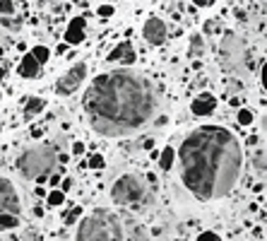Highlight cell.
Here are the masks:
<instances>
[{"label": "cell", "mask_w": 267, "mask_h": 241, "mask_svg": "<svg viewBox=\"0 0 267 241\" xmlns=\"http://www.w3.org/2000/svg\"><path fill=\"white\" fill-rule=\"evenodd\" d=\"M142 36H145V41L152 44V46H161L166 41V24H164V20L149 17L147 22H145V27H142Z\"/></svg>", "instance_id": "9c48e42d"}, {"label": "cell", "mask_w": 267, "mask_h": 241, "mask_svg": "<svg viewBox=\"0 0 267 241\" xmlns=\"http://www.w3.org/2000/svg\"><path fill=\"white\" fill-rule=\"evenodd\" d=\"M0 15L2 17H12L15 15V2L12 0H0Z\"/></svg>", "instance_id": "7402d4cb"}, {"label": "cell", "mask_w": 267, "mask_h": 241, "mask_svg": "<svg viewBox=\"0 0 267 241\" xmlns=\"http://www.w3.org/2000/svg\"><path fill=\"white\" fill-rule=\"evenodd\" d=\"M214 109H217V99H214V94H209V92L198 94V96L193 99V104H190V111H193L195 116H209V114H214Z\"/></svg>", "instance_id": "30bf717a"}, {"label": "cell", "mask_w": 267, "mask_h": 241, "mask_svg": "<svg viewBox=\"0 0 267 241\" xmlns=\"http://www.w3.org/2000/svg\"><path fill=\"white\" fill-rule=\"evenodd\" d=\"M111 198L116 205H123V208H133V210H140L149 205L152 195H149L147 183L142 181V176H135V174H123L113 188H111Z\"/></svg>", "instance_id": "5b68a950"}, {"label": "cell", "mask_w": 267, "mask_h": 241, "mask_svg": "<svg viewBox=\"0 0 267 241\" xmlns=\"http://www.w3.org/2000/svg\"><path fill=\"white\" fill-rule=\"evenodd\" d=\"M31 56L36 58V63H39V65H44V63H48V58H51V51H48L46 46H34Z\"/></svg>", "instance_id": "ac0fdd59"}, {"label": "cell", "mask_w": 267, "mask_h": 241, "mask_svg": "<svg viewBox=\"0 0 267 241\" xmlns=\"http://www.w3.org/2000/svg\"><path fill=\"white\" fill-rule=\"evenodd\" d=\"M17 72L22 75V77H39V72H41V65L36 63V58L27 53L24 58L20 60V68H17Z\"/></svg>", "instance_id": "4fadbf2b"}, {"label": "cell", "mask_w": 267, "mask_h": 241, "mask_svg": "<svg viewBox=\"0 0 267 241\" xmlns=\"http://www.w3.org/2000/svg\"><path fill=\"white\" fill-rule=\"evenodd\" d=\"M198 241H222V239H219L214 232H202V234L198 237Z\"/></svg>", "instance_id": "d4e9b609"}, {"label": "cell", "mask_w": 267, "mask_h": 241, "mask_svg": "<svg viewBox=\"0 0 267 241\" xmlns=\"http://www.w3.org/2000/svg\"><path fill=\"white\" fill-rule=\"evenodd\" d=\"M70 188H72V181H70V179H65V181H63V186H60V191H63V193H67Z\"/></svg>", "instance_id": "f1b7e54d"}, {"label": "cell", "mask_w": 267, "mask_h": 241, "mask_svg": "<svg viewBox=\"0 0 267 241\" xmlns=\"http://www.w3.org/2000/svg\"><path fill=\"white\" fill-rule=\"evenodd\" d=\"M27 104H24V119H34L36 114H41L44 109H46V101L44 99H39V96H29V99H24Z\"/></svg>", "instance_id": "5bb4252c"}, {"label": "cell", "mask_w": 267, "mask_h": 241, "mask_svg": "<svg viewBox=\"0 0 267 241\" xmlns=\"http://www.w3.org/2000/svg\"><path fill=\"white\" fill-rule=\"evenodd\" d=\"M85 152V143H75L72 145V154H82Z\"/></svg>", "instance_id": "83f0119b"}, {"label": "cell", "mask_w": 267, "mask_h": 241, "mask_svg": "<svg viewBox=\"0 0 267 241\" xmlns=\"http://www.w3.org/2000/svg\"><path fill=\"white\" fill-rule=\"evenodd\" d=\"M142 147H145V150H152V147H154V140H152V138L142 140Z\"/></svg>", "instance_id": "f546056e"}, {"label": "cell", "mask_w": 267, "mask_h": 241, "mask_svg": "<svg viewBox=\"0 0 267 241\" xmlns=\"http://www.w3.org/2000/svg\"><path fill=\"white\" fill-rule=\"evenodd\" d=\"M113 15V7L111 5H101L99 7V17H111Z\"/></svg>", "instance_id": "4316f807"}, {"label": "cell", "mask_w": 267, "mask_h": 241, "mask_svg": "<svg viewBox=\"0 0 267 241\" xmlns=\"http://www.w3.org/2000/svg\"><path fill=\"white\" fill-rule=\"evenodd\" d=\"M195 2H198L200 7H205V5H209V0H195Z\"/></svg>", "instance_id": "4dcf8cb0"}, {"label": "cell", "mask_w": 267, "mask_h": 241, "mask_svg": "<svg viewBox=\"0 0 267 241\" xmlns=\"http://www.w3.org/2000/svg\"><path fill=\"white\" fill-rule=\"evenodd\" d=\"M2 29H7V31H20L22 29V20L20 17H2Z\"/></svg>", "instance_id": "ffe728a7"}, {"label": "cell", "mask_w": 267, "mask_h": 241, "mask_svg": "<svg viewBox=\"0 0 267 241\" xmlns=\"http://www.w3.org/2000/svg\"><path fill=\"white\" fill-rule=\"evenodd\" d=\"M135 58H137V53H135V48H133L130 41H120V44H116V48L106 56L109 63H118V60H123L125 65H133Z\"/></svg>", "instance_id": "8fae6325"}, {"label": "cell", "mask_w": 267, "mask_h": 241, "mask_svg": "<svg viewBox=\"0 0 267 241\" xmlns=\"http://www.w3.org/2000/svg\"><path fill=\"white\" fill-rule=\"evenodd\" d=\"M58 164V152L51 145H36V147H29L20 154L17 159V169L22 176L27 179H36V183H46V176L53 174Z\"/></svg>", "instance_id": "277c9868"}, {"label": "cell", "mask_w": 267, "mask_h": 241, "mask_svg": "<svg viewBox=\"0 0 267 241\" xmlns=\"http://www.w3.org/2000/svg\"><path fill=\"white\" fill-rule=\"evenodd\" d=\"M85 17H75L70 24H67V29H65V44H70V46H77V44H82L85 41Z\"/></svg>", "instance_id": "7c38bea8"}, {"label": "cell", "mask_w": 267, "mask_h": 241, "mask_svg": "<svg viewBox=\"0 0 267 241\" xmlns=\"http://www.w3.org/2000/svg\"><path fill=\"white\" fill-rule=\"evenodd\" d=\"M20 215L22 212V203L17 195L15 183L5 176H0V215Z\"/></svg>", "instance_id": "ba28073f"}, {"label": "cell", "mask_w": 267, "mask_h": 241, "mask_svg": "<svg viewBox=\"0 0 267 241\" xmlns=\"http://www.w3.org/2000/svg\"><path fill=\"white\" fill-rule=\"evenodd\" d=\"M174 157H176L174 147H164V150H161V154H159V167H161L164 171H169V169L174 167Z\"/></svg>", "instance_id": "9a60e30c"}, {"label": "cell", "mask_w": 267, "mask_h": 241, "mask_svg": "<svg viewBox=\"0 0 267 241\" xmlns=\"http://www.w3.org/2000/svg\"><path fill=\"white\" fill-rule=\"evenodd\" d=\"M85 77H87V65H85V63H75L58 82H56V92H58L60 96H70V94H75V92L82 87Z\"/></svg>", "instance_id": "52a82bcc"}, {"label": "cell", "mask_w": 267, "mask_h": 241, "mask_svg": "<svg viewBox=\"0 0 267 241\" xmlns=\"http://www.w3.org/2000/svg\"><path fill=\"white\" fill-rule=\"evenodd\" d=\"M238 123H241V125H250V123H253V111L238 109Z\"/></svg>", "instance_id": "603a6c76"}, {"label": "cell", "mask_w": 267, "mask_h": 241, "mask_svg": "<svg viewBox=\"0 0 267 241\" xmlns=\"http://www.w3.org/2000/svg\"><path fill=\"white\" fill-rule=\"evenodd\" d=\"M63 203H65V193H63V191L56 188V191H51V193H48V205L58 208V205H63Z\"/></svg>", "instance_id": "44dd1931"}, {"label": "cell", "mask_w": 267, "mask_h": 241, "mask_svg": "<svg viewBox=\"0 0 267 241\" xmlns=\"http://www.w3.org/2000/svg\"><path fill=\"white\" fill-rule=\"evenodd\" d=\"M80 215H82V210H80V208H75V210H72L70 215H67V217H65V224H72V222H75Z\"/></svg>", "instance_id": "484cf974"}, {"label": "cell", "mask_w": 267, "mask_h": 241, "mask_svg": "<svg viewBox=\"0 0 267 241\" xmlns=\"http://www.w3.org/2000/svg\"><path fill=\"white\" fill-rule=\"evenodd\" d=\"M253 169H255L260 176H265V150H263V147L253 154Z\"/></svg>", "instance_id": "e0dca14e"}, {"label": "cell", "mask_w": 267, "mask_h": 241, "mask_svg": "<svg viewBox=\"0 0 267 241\" xmlns=\"http://www.w3.org/2000/svg\"><path fill=\"white\" fill-rule=\"evenodd\" d=\"M87 164L91 167V169H104V164H106V162H104V157H101V154H91Z\"/></svg>", "instance_id": "cb8c5ba5"}, {"label": "cell", "mask_w": 267, "mask_h": 241, "mask_svg": "<svg viewBox=\"0 0 267 241\" xmlns=\"http://www.w3.org/2000/svg\"><path fill=\"white\" fill-rule=\"evenodd\" d=\"M0 80H2V68H0Z\"/></svg>", "instance_id": "1f68e13d"}, {"label": "cell", "mask_w": 267, "mask_h": 241, "mask_svg": "<svg viewBox=\"0 0 267 241\" xmlns=\"http://www.w3.org/2000/svg\"><path fill=\"white\" fill-rule=\"evenodd\" d=\"M156 90L135 70H111L99 75L85 92L89 125L106 138L133 135L156 111Z\"/></svg>", "instance_id": "6da1fadb"}, {"label": "cell", "mask_w": 267, "mask_h": 241, "mask_svg": "<svg viewBox=\"0 0 267 241\" xmlns=\"http://www.w3.org/2000/svg\"><path fill=\"white\" fill-rule=\"evenodd\" d=\"M75 241H149V237L135 217L116 210H94L80 222Z\"/></svg>", "instance_id": "3957f363"}, {"label": "cell", "mask_w": 267, "mask_h": 241, "mask_svg": "<svg viewBox=\"0 0 267 241\" xmlns=\"http://www.w3.org/2000/svg\"><path fill=\"white\" fill-rule=\"evenodd\" d=\"M202 51H205V39L200 34H193V39H190V56L198 58V56H202Z\"/></svg>", "instance_id": "2e32d148"}, {"label": "cell", "mask_w": 267, "mask_h": 241, "mask_svg": "<svg viewBox=\"0 0 267 241\" xmlns=\"http://www.w3.org/2000/svg\"><path fill=\"white\" fill-rule=\"evenodd\" d=\"M219 51H222V58H224V63H226L229 70H238V68L245 70V63H248V46H245V41H243L241 36H236V34H226L224 41H222V46H219Z\"/></svg>", "instance_id": "8992f818"}, {"label": "cell", "mask_w": 267, "mask_h": 241, "mask_svg": "<svg viewBox=\"0 0 267 241\" xmlns=\"http://www.w3.org/2000/svg\"><path fill=\"white\" fill-rule=\"evenodd\" d=\"M180 181L198 200H219L234 191L243 167L238 138L224 125H200L180 145Z\"/></svg>", "instance_id": "7a4b0ae2"}, {"label": "cell", "mask_w": 267, "mask_h": 241, "mask_svg": "<svg viewBox=\"0 0 267 241\" xmlns=\"http://www.w3.org/2000/svg\"><path fill=\"white\" fill-rule=\"evenodd\" d=\"M17 224H20V215H7V212L0 215V227L2 229H15Z\"/></svg>", "instance_id": "d6986e66"}]
</instances>
